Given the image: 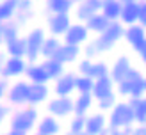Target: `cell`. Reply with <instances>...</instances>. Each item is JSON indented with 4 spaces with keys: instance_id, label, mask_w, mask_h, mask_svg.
I'll list each match as a JSON object with an SVG mask.
<instances>
[{
    "instance_id": "cell-1",
    "label": "cell",
    "mask_w": 146,
    "mask_h": 135,
    "mask_svg": "<svg viewBox=\"0 0 146 135\" xmlns=\"http://www.w3.org/2000/svg\"><path fill=\"white\" fill-rule=\"evenodd\" d=\"M38 119H39L38 107L29 103L14 107L9 114V135H27L29 132L34 130Z\"/></svg>"
},
{
    "instance_id": "cell-2",
    "label": "cell",
    "mask_w": 146,
    "mask_h": 135,
    "mask_svg": "<svg viewBox=\"0 0 146 135\" xmlns=\"http://www.w3.org/2000/svg\"><path fill=\"white\" fill-rule=\"evenodd\" d=\"M123 32H125V25H123L119 20L111 21L105 30L96 34V38L93 39V45L96 48V52L98 53L111 52V50L116 46V43L123 39Z\"/></svg>"
},
{
    "instance_id": "cell-3",
    "label": "cell",
    "mask_w": 146,
    "mask_h": 135,
    "mask_svg": "<svg viewBox=\"0 0 146 135\" xmlns=\"http://www.w3.org/2000/svg\"><path fill=\"white\" fill-rule=\"evenodd\" d=\"M123 39H127V43L132 50L137 53L139 61H146V32L144 27L139 23H132L125 27V32H123Z\"/></svg>"
},
{
    "instance_id": "cell-4",
    "label": "cell",
    "mask_w": 146,
    "mask_h": 135,
    "mask_svg": "<svg viewBox=\"0 0 146 135\" xmlns=\"http://www.w3.org/2000/svg\"><path fill=\"white\" fill-rule=\"evenodd\" d=\"M107 114H109L107 116V126H112V128L121 130L123 126L135 124L134 112H132V109H130L128 101H116L114 107Z\"/></svg>"
},
{
    "instance_id": "cell-5",
    "label": "cell",
    "mask_w": 146,
    "mask_h": 135,
    "mask_svg": "<svg viewBox=\"0 0 146 135\" xmlns=\"http://www.w3.org/2000/svg\"><path fill=\"white\" fill-rule=\"evenodd\" d=\"M46 34H45V28L41 27H36L32 28L31 32L25 36V59L27 62H36L38 59H41V45L45 41Z\"/></svg>"
},
{
    "instance_id": "cell-6",
    "label": "cell",
    "mask_w": 146,
    "mask_h": 135,
    "mask_svg": "<svg viewBox=\"0 0 146 135\" xmlns=\"http://www.w3.org/2000/svg\"><path fill=\"white\" fill-rule=\"evenodd\" d=\"M29 85H31V82H29L27 78H25V80H18V82H14L13 85H9V87H7V92H5L7 105H11L13 109H14V107L27 105Z\"/></svg>"
},
{
    "instance_id": "cell-7",
    "label": "cell",
    "mask_w": 146,
    "mask_h": 135,
    "mask_svg": "<svg viewBox=\"0 0 146 135\" xmlns=\"http://www.w3.org/2000/svg\"><path fill=\"white\" fill-rule=\"evenodd\" d=\"M46 112L55 116L57 119L73 116V98L71 96H55V98H52L46 103Z\"/></svg>"
},
{
    "instance_id": "cell-8",
    "label": "cell",
    "mask_w": 146,
    "mask_h": 135,
    "mask_svg": "<svg viewBox=\"0 0 146 135\" xmlns=\"http://www.w3.org/2000/svg\"><path fill=\"white\" fill-rule=\"evenodd\" d=\"M27 64L29 62H27L25 57L7 55L4 66H2V69H0V76H4V78H18V76H23Z\"/></svg>"
},
{
    "instance_id": "cell-9",
    "label": "cell",
    "mask_w": 146,
    "mask_h": 135,
    "mask_svg": "<svg viewBox=\"0 0 146 135\" xmlns=\"http://www.w3.org/2000/svg\"><path fill=\"white\" fill-rule=\"evenodd\" d=\"M89 30H87V27L84 25V21H77V23H73L68 27V30L64 32L61 38L64 39V43H70V45H78L82 46L86 41H89Z\"/></svg>"
},
{
    "instance_id": "cell-10",
    "label": "cell",
    "mask_w": 146,
    "mask_h": 135,
    "mask_svg": "<svg viewBox=\"0 0 146 135\" xmlns=\"http://www.w3.org/2000/svg\"><path fill=\"white\" fill-rule=\"evenodd\" d=\"M70 25H71L70 13H54L46 18V27H48L50 34L57 36V38H61V36L68 30Z\"/></svg>"
},
{
    "instance_id": "cell-11",
    "label": "cell",
    "mask_w": 146,
    "mask_h": 135,
    "mask_svg": "<svg viewBox=\"0 0 146 135\" xmlns=\"http://www.w3.org/2000/svg\"><path fill=\"white\" fill-rule=\"evenodd\" d=\"M107 126V114L105 112H93L86 114V124H84V133L87 135H100Z\"/></svg>"
},
{
    "instance_id": "cell-12",
    "label": "cell",
    "mask_w": 146,
    "mask_h": 135,
    "mask_svg": "<svg viewBox=\"0 0 146 135\" xmlns=\"http://www.w3.org/2000/svg\"><path fill=\"white\" fill-rule=\"evenodd\" d=\"M75 92V73L64 71L54 80V94L55 96H71Z\"/></svg>"
},
{
    "instance_id": "cell-13",
    "label": "cell",
    "mask_w": 146,
    "mask_h": 135,
    "mask_svg": "<svg viewBox=\"0 0 146 135\" xmlns=\"http://www.w3.org/2000/svg\"><path fill=\"white\" fill-rule=\"evenodd\" d=\"M82 55V48L78 45H70V43H61L59 48L55 50L54 53V59H57L59 62H62L64 66L66 64H71V62H77L78 57Z\"/></svg>"
},
{
    "instance_id": "cell-14",
    "label": "cell",
    "mask_w": 146,
    "mask_h": 135,
    "mask_svg": "<svg viewBox=\"0 0 146 135\" xmlns=\"http://www.w3.org/2000/svg\"><path fill=\"white\" fill-rule=\"evenodd\" d=\"M36 133L38 135H55L61 132V123L59 119L52 114H48V116H43L36 121Z\"/></svg>"
},
{
    "instance_id": "cell-15",
    "label": "cell",
    "mask_w": 146,
    "mask_h": 135,
    "mask_svg": "<svg viewBox=\"0 0 146 135\" xmlns=\"http://www.w3.org/2000/svg\"><path fill=\"white\" fill-rule=\"evenodd\" d=\"M50 98V87L48 84H31L29 85V105L39 107L41 103H45Z\"/></svg>"
},
{
    "instance_id": "cell-16",
    "label": "cell",
    "mask_w": 146,
    "mask_h": 135,
    "mask_svg": "<svg viewBox=\"0 0 146 135\" xmlns=\"http://www.w3.org/2000/svg\"><path fill=\"white\" fill-rule=\"evenodd\" d=\"M23 76H25L31 84H48V82H50V78H48V75H46L45 68H43V64L38 62V61L27 64Z\"/></svg>"
},
{
    "instance_id": "cell-17",
    "label": "cell",
    "mask_w": 146,
    "mask_h": 135,
    "mask_svg": "<svg viewBox=\"0 0 146 135\" xmlns=\"http://www.w3.org/2000/svg\"><path fill=\"white\" fill-rule=\"evenodd\" d=\"M111 92H114V82H112L111 76L104 75L100 78H94L93 87H91V96L94 99H100V98H104L107 94H111Z\"/></svg>"
},
{
    "instance_id": "cell-18",
    "label": "cell",
    "mask_w": 146,
    "mask_h": 135,
    "mask_svg": "<svg viewBox=\"0 0 146 135\" xmlns=\"http://www.w3.org/2000/svg\"><path fill=\"white\" fill-rule=\"evenodd\" d=\"M132 68V62H130V59L127 55H119L118 59L114 61L112 66H109V76L112 78V82H119L123 76H125L128 73V69Z\"/></svg>"
},
{
    "instance_id": "cell-19",
    "label": "cell",
    "mask_w": 146,
    "mask_h": 135,
    "mask_svg": "<svg viewBox=\"0 0 146 135\" xmlns=\"http://www.w3.org/2000/svg\"><path fill=\"white\" fill-rule=\"evenodd\" d=\"M100 7H102V0H80V2H77L75 16L78 21H86L91 14L98 13Z\"/></svg>"
},
{
    "instance_id": "cell-20",
    "label": "cell",
    "mask_w": 146,
    "mask_h": 135,
    "mask_svg": "<svg viewBox=\"0 0 146 135\" xmlns=\"http://www.w3.org/2000/svg\"><path fill=\"white\" fill-rule=\"evenodd\" d=\"M94 103V98L91 92H78V96L73 99V114L77 116H86L87 112H91Z\"/></svg>"
},
{
    "instance_id": "cell-21",
    "label": "cell",
    "mask_w": 146,
    "mask_h": 135,
    "mask_svg": "<svg viewBox=\"0 0 146 135\" xmlns=\"http://www.w3.org/2000/svg\"><path fill=\"white\" fill-rule=\"evenodd\" d=\"M137 9H139V0H132V2L123 4L119 11V21L125 27L137 23Z\"/></svg>"
},
{
    "instance_id": "cell-22",
    "label": "cell",
    "mask_w": 146,
    "mask_h": 135,
    "mask_svg": "<svg viewBox=\"0 0 146 135\" xmlns=\"http://www.w3.org/2000/svg\"><path fill=\"white\" fill-rule=\"evenodd\" d=\"M128 105L134 112V121L135 124H144L146 123V99L144 96L141 98H134V96H128Z\"/></svg>"
},
{
    "instance_id": "cell-23",
    "label": "cell",
    "mask_w": 146,
    "mask_h": 135,
    "mask_svg": "<svg viewBox=\"0 0 146 135\" xmlns=\"http://www.w3.org/2000/svg\"><path fill=\"white\" fill-rule=\"evenodd\" d=\"M109 23H111V20H109L105 14H102L100 11H98V13H94V14H91V16L84 21V25L87 27V30L93 32V34H100V32H104Z\"/></svg>"
},
{
    "instance_id": "cell-24",
    "label": "cell",
    "mask_w": 146,
    "mask_h": 135,
    "mask_svg": "<svg viewBox=\"0 0 146 135\" xmlns=\"http://www.w3.org/2000/svg\"><path fill=\"white\" fill-rule=\"evenodd\" d=\"M20 25H18V21L16 20H7L2 23V45H5V43H9L13 39H16L18 36H20Z\"/></svg>"
},
{
    "instance_id": "cell-25",
    "label": "cell",
    "mask_w": 146,
    "mask_h": 135,
    "mask_svg": "<svg viewBox=\"0 0 146 135\" xmlns=\"http://www.w3.org/2000/svg\"><path fill=\"white\" fill-rule=\"evenodd\" d=\"M43 68H45V71H46V75H48V78H50V82L52 80H55L57 76H59L61 73H64V64L62 62H59L57 59H54V57H48V59H43Z\"/></svg>"
},
{
    "instance_id": "cell-26",
    "label": "cell",
    "mask_w": 146,
    "mask_h": 135,
    "mask_svg": "<svg viewBox=\"0 0 146 135\" xmlns=\"http://www.w3.org/2000/svg\"><path fill=\"white\" fill-rule=\"evenodd\" d=\"M119 11H121V2L119 0H102L100 13L105 14L111 21L119 20Z\"/></svg>"
},
{
    "instance_id": "cell-27",
    "label": "cell",
    "mask_w": 146,
    "mask_h": 135,
    "mask_svg": "<svg viewBox=\"0 0 146 135\" xmlns=\"http://www.w3.org/2000/svg\"><path fill=\"white\" fill-rule=\"evenodd\" d=\"M59 45H61V39L57 38V36H52V34L46 36L45 41H43V45H41V52H39L41 59L54 57V53H55V50L59 48Z\"/></svg>"
},
{
    "instance_id": "cell-28",
    "label": "cell",
    "mask_w": 146,
    "mask_h": 135,
    "mask_svg": "<svg viewBox=\"0 0 146 135\" xmlns=\"http://www.w3.org/2000/svg\"><path fill=\"white\" fill-rule=\"evenodd\" d=\"M5 55L13 57H25V38L18 36L16 39L5 43Z\"/></svg>"
},
{
    "instance_id": "cell-29",
    "label": "cell",
    "mask_w": 146,
    "mask_h": 135,
    "mask_svg": "<svg viewBox=\"0 0 146 135\" xmlns=\"http://www.w3.org/2000/svg\"><path fill=\"white\" fill-rule=\"evenodd\" d=\"M46 11L50 14L54 13H70L73 9V0H46Z\"/></svg>"
},
{
    "instance_id": "cell-30",
    "label": "cell",
    "mask_w": 146,
    "mask_h": 135,
    "mask_svg": "<svg viewBox=\"0 0 146 135\" xmlns=\"http://www.w3.org/2000/svg\"><path fill=\"white\" fill-rule=\"evenodd\" d=\"M16 14V0H0V21L13 20Z\"/></svg>"
},
{
    "instance_id": "cell-31",
    "label": "cell",
    "mask_w": 146,
    "mask_h": 135,
    "mask_svg": "<svg viewBox=\"0 0 146 135\" xmlns=\"http://www.w3.org/2000/svg\"><path fill=\"white\" fill-rule=\"evenodd\" d=\"M93 82L94 80L89 75H78V73H75V91L77 92H91Z\"/></svg>"
},
{
    "instance_id": "cell-32",
    "label": "cell",
    "mask_w": 146,
    "mask_h": 135,
    "mask_svg": "<svg viewBox=\"0 0 146 135\" xmlns=\"http://www.w3.org/2000/svg\"><path fill=\"white\" fill-rule=\"evenodd\" d=\"M87 75H89L93 80H94V78L104 76V75H109V64L104 62V61H93L89 71H87Z\"/></svg>"
},
{
    "instance_id": "cell-33",
    "label": "cell",
    "mask_w": 146,
    "mask_h": 135,
    "mask_svg": "<svg viewBox=\"0 0 146 135\" xmlns=\"http://www.w3.org/2000/svg\"><path fill=\"white\" fill-rule=\"evenodd\" d=\"M94 101H96V105H98V110L107 114L114 107V103L118 101V94H116V92H111V94H107V96L100 98V99H94Z\"/></svg>"
},
{
    "instance_id": "cell-34",
    "label": "cell",
    "mask_w": 146,
    "mask_h": 135,
    "mask_svg": "<svg viewBox=\"0 0 146 135\" xmlns=\"http://www.w3.org/2000/svg\"><path fill=\"white\" fill-rule=\"evenodd\" d=\"M84 124H86V116L73 114V117L70 121V133L71 135H82L84 133Z\"/></svg>"
},
{
    "instance_id": "cell-35",
    "label": "cell",
    "mask_w": 146,
    "mask_h": 135,
    "mask_svg": "<svg viewBox=\"0 0 146 135\" xmlns=\"http://www.w3.org/2000/svg\"><path fill=\"white\" fill-rule=\"evenodd\" d=\"M144 92H146V78L144 75L139 76L137 80L132 84V89H130V96H134V98H141L144 96Z\"/></svg>"
},
{
    "instance_id": "cell-36",
    "label": "cell",
    "mask_w": 146,
    "mask_h": 135,
    "mask_svg": "<svg viewBox=\"0 0 146 135\" xmlns=\"http://www.w3.org/2000/svg\"><path fill=\"white\" fill-rule=\"evenodd\" d=\"M34 16V11H16V14H14V20L18 21L20 27H23L27 21H31Z\"/></svg>"
},
{
    "instance_id": "cell-37",
    "label": "cell",
    "mask_w": 146,
    "mask_h": 135,
    "mask_svg": "<svg viewBox=\"0 0 146 135\" xmlns=\"http://www.w3.org/2000/svg\"><path fill=\"white\" fill-rule=\"evenodd\" d=\"M82 48V53H84V57H89V59H94V57H98L100 53L96 52V48H94V45H93V41H89V43H84V46H80Z\"/></svg>"
},
{
    "instance_id": "cell-38",
    "label": "cell",
    "mask_w": 146,
    "mask_h": 135,
    "mask_svg": "<svg viewBox=\"0 0 146 135\" xmlns=\"http://www.w3.org/2000/svg\"><path fill=\"white\" fill-rule=\"evenodd\" d=\"M91 62H93V59H89V57L80 59V61H78L77 73H78V75H87V71H89V68H91Z\"/></svg>"
},
{
    "instance_id": "cell-39",
    "label": "cell",
    "mask_w": 146,
    "mask_h": 135,
    "mask_svg": "<svg viewBox=\"0 0 146 135\" xmlns=\"http://www.w3.org/2000/svg\"><path fill=\"white\" fill-rule=\"evenodd\" d=\"M137 23L139 25H146V2L139 0V9H137Z\"/></svg>"
},
{
    "instance_id": "cell-40",
    "label": "cell",
    "mask_w": 146,
    "mask_h": 135,
    "mask_svg": "<svg viewBox=\"0 0 146 135\" xmlns=\"http://www.w3.org/2000/svg\"><path fill=\"white\" fill-rule=\"evenodd\" d=\"M34 0H16V11H32Z\"/></svg>"
},
{
    "instance_id": "cell-41",
    "label": "cell",
    "mask_w": 146,
    "mask_h": 135,
    "mask_svg": "<svg viewBox=\"0 0 146 135\" xmlns=\"http://www.w3.org/2000/svg\"><path fill=\"white\" fill-rule=\"evenodd\" d=\"M11 110H13L11 105H5V103L0 101V124L5 123V119H7V116L11 114Z\"/></svg>"
},
{
    "instance_id": "cell-42",
    "label": "cell",
    "mask_w": 146,
    "mask_h": 135,
    "mask_svg": "<svg viewBox=\"0 0 146 135\" xmlns=\"http://www.w3.org/2000/svg\"><path fill=\"white\" fill-rule=\"evenodd\" d=\"M7 87H9V78H4V76H0V99H4V98H5Z\"/></svg>"
},
{
    "instance_id": "cell-43",
    "label": "cell",
    "mask_w": 146,
    "mask_h": 135,
    "mask_svg": "<svg viewBox=\"0 0 146 135\" xmlns=\"http://www.w3.org/2000/svg\"><path fill=\"white\" fill-rule=\"evenodd\" d=\"M132 135H146V126H144V124L134 126V133H132Z\"/></svg>"
},
{
    "instance_id": "cell-44",
    "label": "cell",
    "mask_w": 146,
    "mask_h": 135,
    "mask_svg": "<svg viewBox=\"0 0 146 135\" xmlns=\"http://www.w3.org/2000/svg\"><path fill=\"white\" fill-rule=\"evenodd\" d=\"M5 52H0V69H2V66H4V62H5Z\"/></svg>"
},
{
    "instance_id": "cell-45",
    "label": "cell",
    "mask_w": 146,
    "mask_h": 135,
    "mask_svg": "<svg viewBox=\"0 0 146 135\" xmlns=\"http://www.w3.org/2000/svg\"><path fill=\"white\" fill-rule=\"evenodd\" d=\"M0 45H2V21H0Z\"/></svg>"
},
{
    "instance_id": "cell-46",
    "label": "cell",
    "mask_w": 146,
    "mask_h": 135,
    "mask_svg": "<svg viewBox=\"0 0 146 135\" xmlns=\"http://www.w3.org/2000/svg\"><path fill=\"white\" fill-rule=\"evenodd\" d=\"M119 2H121V5H123V4H127V2H132V0H119Z\"/></svg>"
},
{
    "instance_id": "cell-47",
    "label": "cell",
    "mask_w": 146,
    "mask_h": 135,
    "mask_svg": "<svg viewBox=\"0 0 146 135\" xmlns=\"http://www.w3.org/2000/svg\"><path fill=\"white\" fill-rule=\"evenodd\" d=\"M77 2H80V0H73V4H77Z\"/></svg>"
},
{
    "instance_id": "cell-48",
    "label": "cell",
    "mask_w": 146,
    "mask_h": 135,
    "mask_svg": "<svg viewBox=\"0 0 146 135\" xmlns=\"http://www.w3.org/2000/svg\"><path fill=\"white\" fill-rule=\"evenodd\" d=\"M34 2H36V0H34Z\"/></svg>"
}]
</instances>
